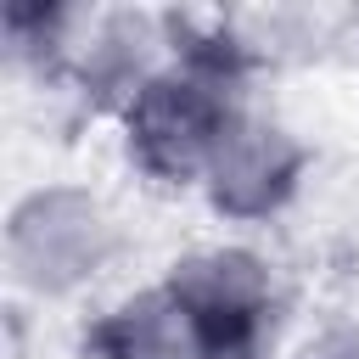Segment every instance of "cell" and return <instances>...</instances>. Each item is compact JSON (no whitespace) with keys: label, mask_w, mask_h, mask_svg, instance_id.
Here are the masks:
<instances>
[{"label":"cell","mask_w":359,"mask_h":359,"mask_svg":"<svg viewBox=\"0 0 359 359\" xmlns=\"http://www.w3.org/2000/svg\"><path fill=\"white\" fill-rule=\"evenodd\" d=\"M101 247H107L101 213L73 191L34 196L11 224V258L34 286H67L73 275L101 264Z\"/></svg>","instance_id":"6da1fadb"},{"label":"cell","mask_w":359,"mask_h":359,"mask_svg":"<svg viewBox=\"0 0 359 359\" xmlns=\"http://www.w3.org/2000/svg\"><path fill=\"white\" fill-rule=\"evenodd\" d=\"M135 135H140L146 163H157V168H185V163H196L202 146L224 140V118H219V107L202 95V84L163 79V84H151V90L140 95Z\"/></svg>","instance_id":"7a4b0ae2"},{"label":"cell","mask_w":359,"mask_h":359,"mask_svg":"<svg viewBox=\"0 0 359 359\" xmlns=\"http://www.w3.org/2000/svg\"><path fill=\"white\" fill-rule=\"evenodd\" d=\"M309 359H359V337H337V342H325V348L309 353Z\"/></svg>","instance_id":"3957f363"}]
</instances>
